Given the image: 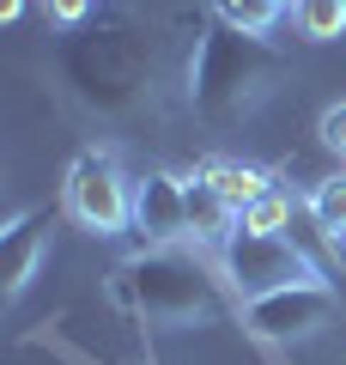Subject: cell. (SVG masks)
<instances>
[{"instance_id": "obj_1", "label": "cell", "mask_w": 346, "mask_h": 365, "mask_svg": "<svg viewBox=\"0 0 346 365\" xmlns=\"http://www.w3.org/2000/svg\"><path fill=\"white\" fill-rule=\"evenodd\" d=\"M115 299L158 329H194L219 317V292L201 280V268H189L170 250H146V256L122 262L115 268Z\"/></svg>"}, {"instance_id": "obj_2", "label": "cell", "mask_w": 346, "mask_h": 365, "mask_svg": "<svg viewBox=\"0 0 346 365\" xmlns=\"http://www.w3.org/2000/svg\"><path fill=\"white\" fill-rule=\"evenodd\" d=\"M219 262H225L237 299H268V292H292V287H328V274L304 256L285 232H237L219 244Z\"/></svg>"}, {"instance_id": "obj_3", "label": "cell", "mask_w": 346, "mask_h": 365, "mask_svg": "<svg viewBox=\"0 0 346 365\" xmlns=\"http://www.w3.org/2000/svg\"><path fill=\"white\" fill-rule=\"evenodd\" d=\"M61 207L79 232L122 237L134 232V182L122 177V165L110 153H79L61 177Z\"/></svg>"}, {"instance_id": "obj_4", "label": "cell", "mask_w": 346, "mask_h": 365, "mask_svg": "<svg viewBox=\"0 0 346 365\" xmlns=\"http://www.w3.org/2000/svg\"><path fill=\"white\" fill-rule=\"evenodd\" d=\"M249 329L273 347H304V341L328 335L340 323V299L334 287H292V292H268V299H249L243 304Z\"/></svg>"}, {"instance_id": "obj_5", "label": "cell", "mask_w": 346, "mask_h": 365, "mask_svg": "<svg viewBox=\"0 0 346 365\" xmlns=\"http://www.w3.org/2000/svg\"><path fill=\"white\" fill-rule=\"evenodd\" d=\"M134 232L152 250H170V244H182V237H194L189 232V182L170 177V170L134 177Z\"/></svg>"}, {"instance_id": "obj_6", "label": "cell", "mask_w": 346, "mask_h": 365, "mask_svg": "<svg viewBox=\"0 0 346 365\" xmlns=\"http://www.w3.org/2000/svg\"><path fill=\"white\" fill-rule=\"evenodd\" d=\"M43 262H49V207H25L0 232V299L19 304Z\"/></svg>"}, {"instance_id": "obj_7", "label": "cell", "mask_w": 346, "mask_h": 365, "mask_svg": "<svg viewBox=\"0 0 346 365\" xmlns=\"http://www.w3.org/2000/svg\"><path fill=\"white\" fill-rule=\"evenodd\" d=\"M194 177H201V182L213 189L219 201H225L231 213H243L256 195H268V189H273V182H268V170H256V165H237V158H206V165L194 170Z\"/></svg>"}, {"instance_id": "obj_8", "label": "cell", "mask_w": 346, "mask_h": 365, "mask_svg": "<svg viewBox=\"0 0 346 365\" xmlns=\"http://www.w3.org/2000/svg\"><path fill=\"white\" fill-rule=\"evenodd\" d=\"M189 232L201 237V244H225V237L237 232V213H231L201 177H189Z\"/></svg>"}, {"instance_id": "obj_9", "label": "cell", "mask_w": 346, "mask_h": 365, "mask_svg": "<svg viewBox=\"0 0 346 365\" xmlns=\"http://www.w3.org/2000/svg\"><path fill=\"white\" fill-rule=\"evenodd\" d=\"M304 207H310V220H316V232L340 244V237H346V170H334V177H322L316 189L304 195Z\"/></svg>"}, {"instance_id": "obj_10", "label": "cell", "mask_w": 346, "mask_h": 365, "mask_svg": "<svg viewBox=\"0 0 346 365\" xmlns=\"http://www.w3.org/2000/svg\"><path fill=\"white\" fill-rule=\"evenodd\" d=\"M292 25L304 43H334L346 37V0H292Z\"/></svg>"}, {"instance_id": "obj_11", "label": "cell", "mask_w": 346, "mask_h": 365, "mask_svg": "<svg viewBox=\"0 0 346 365\" xmlns=\"http://www.w3.org/2000/svg\"><path fill=\"white\" fill-rule=\"evenodd\" d=\"M219 19L237 37H268L280 25V0H219Z\"/></svg>"}, {"instance_id": "obj_12", "label": "cell", "mask_w": 346, "mask_h": 365, "mask_svg": "<svg viewBox=\"0 0 346 365\" xmlns=\"http://www.w3.org/2000/svg\"><path fill=\"white\" fill-rule=\"evenodd\" d=\"M237 225H243V232H285V225H292V195H285V189L256 195L243 213H237Z\"/></svg>"}, {"instance_id": "obj_13", "label": "cell", "mask_w": 346, "mask_h": 365, "mask_svg": "<svg viewBox=\"0 0 346 365\" xmlns=\"http://www.w3.org/2000/svg\"><path fill=\"white\" fill-rule=\"evenodd\" d=\"M316 140H322V146H328V153L346 165V104H328V110L316 116Z\"/></svg>"}, {"instance_id": "obj_14", "label": "cell", "mask_w": 346, "mask_h": 365, "mask_svg": "<svg viewBox=\"0 0 346 365\" xmlns=\"http://www.w3.org/2000/svg\"><path fill=\"white\" fill-rule=\"evenodd\" d=\"M43 13H49L55 25H79V19L91 13V0H43Z\"/></svg>"}, {"instance_id": "obj_15", "label": "cell", "mask_w": 346, "mask_h": 365, "mask_svg": "<svg viewBox=\"0 0 346 365\" xmlns=\"http://www.w3.org/2000/svg\"><path fill=\"white\" fill-rule=\"evenodd\" d=\"M19 13H25V0H0V19H6V25H13Z\"/></svg>"}, {"instance_id": "obj_16", "label": "cell", "mask_w": 346, "mask_h": 365, "mask_svg": "<svg viewBox=\"0 0 346 365\" xmlns=\"http://www.w3.org/2000/svg\"><path fill=\"white\" fill-rule=\"evenodd\" d=\"M280 6H285V0H280Z\"/></svg>"}]
</instances>
